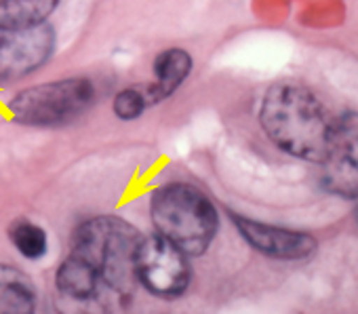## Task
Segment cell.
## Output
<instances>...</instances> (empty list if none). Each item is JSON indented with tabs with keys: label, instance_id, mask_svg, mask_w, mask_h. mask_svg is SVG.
Listing matches in <instances>:
<instances>
[{
	"label": "cell",
	"instance_id": "1",
	"mask_svg": "<svg viewBox=\"0 0 358 314\" xmlns=\"http://www.w3.org/2000/svg\"><path fill=\"white\" fill-rule=\"evenodd\" d=\"M264 133L287 154L301 161L322 163L329 152L335 118L303 85H274L259 110Z\"/></svg>",
	"mask_w": 358,
	"mask_h": 314
},
{
	"label": "cell",
	"instance_id": "2",
	"mask_svg": "<svg viewBox=\"0 0 358 314\" xmlns=\"http://www.w3.org/2000/svg\"><path fill=\"white\" fill-rule=\"evenodd\" d=\"M141 234L120 217H93L78 226L70 253L85 259L118 297H131L137 285L135 253Z\"/></svg>",
	"mask_w": 358,
	"mask_h": 314
},
{
	"label": "cell",
	"instance_id": "3",
	"mask_svg": "<svg viewBox=\"0 0 358 314\" xmlns=\"http://www.w3.org/2000/svg\"><path fill=\"white\" fill-rule=\"evenodd\" d=\"M150 217L156 234L186 255L205 253L220 228L213 203L201 190L182 182L166 184L152 194Z\"/></svg>",
	"mask_w": 358,
	"mask_h": 314
},
{
	"label": "cell",
	"instance_id": "4",
	"mask_svg": "<svg viewBox=\"0 0 358 314\" xmlns=\"http://www.w3.org/2000/svg\"><path fill=\"white\" fill-rule=\"evenodd\" d=\"M95 99L89 78H59L22 89L9 101V114L26 127H59L80 116Z\"/></svg>",
	"mask_w": 358,
	"mask_h": 314
},
{
	"label": "cell",
	"instance_id": "5",
	"mask_svg": "<svg viewBox=\"0 0 358 314\" xmlns=\"http://www.w3.org/2000/svg\"><path fill=\"white\" fill-rule=\"evenodd\" d=\"M135 276L158 297H177L190 285L188 255L160 234L139 241L135 253Z\"/></svg>",
	"mask_w": 358,
	"mask_h": 314
},
{
	"label": "cell",
	"instance_id": "6",
	"mask_svg": "<svg viewBox=\"0 0 358 314\" xmlns=\"http://www.w3.org/2000/svg\"><path fill=\"white\" fill-rule=\"evenodd\" d=\"M55 49L51 26L0 30V85L20 80L49 62Z\"/></svg>",
	"mask_w": 358,
	"mask_h": 314
},
{
	"label": "cell",
	"instance_id": "7",
	"mask_svg": "<svg viewBox=\"0 0 358 314\" xmlns=\"http://www.w3.org/2000/svg\"><path fill=\"white\" fill-rule=\"evenodd\" d=\"M356 114L343 112L335 118L333 139L322 167V184L324 188L341 199H356Z\"/></svg>",
	"mask_w": 358,
	"mask_h": 314
},
{
	"label": "cell",
	"instance_id": "8",
	"mask_svg": "<svg viewBox=\"0 0 358 314\" xmlns=\"http://www.w3.org/2000/svg\"><path fill=\"white\" fill-rule=\"evenodd\" d=\"M232 222L236 224L241 236L255 251L272 259H306L318 247L316 238L308 232L264 224V222L249 220V217L234 215V213H232Z\"/></svg>",
	"mask_w": 358,
	"mask_h": 314
},
{
	"label": "cell",
	"instance_id": "9",
	"mask_svg": "<svg viewBox=\"0 0 358 314\" xmlns=\"http://www.w3.org/2000/svg\"><path fill=\"white\" fill-rule=\"evenodd\" d=\"M154 83L148 85L154 106L169 99L192 72V57L184 49H166L154 59Z\"/></svg>",
	"mask_w": 358,
	"mask_h": 314
},
{
	"label": "cell",
	"instance_id": "10",
	"mask_svg": "<svg viewBox=\"0 0 358 314\" xmlns=\"http://www.w3.org/2000/svg\"><path fill=\"white\" fill-rule=\"evenodd\" d=\"M36 306V289L26 272L0 264V314H26Z\"/></svg>",
	"mask_w": 358,
	"mask_h": 314
},
{
	"label": "cell",
	"instance_id": "11",
	"mask_svg": "<svg viewBox=\"0 0 358 314\" xmlns=\"http://www.w3.org/2000/svg\"><path fill=\"white\" fill-rule=\"evenodd\" d=\"M55 283H57L59 293L72 299H91L101 287L97 272L74 253H70L59 264Z\"/></svg>",
	"mask_w": 358,
	"mask_h": 314
},
{
	"label": "cell",
	"instance_id": "12",
	"mask_svg": "<svg viewBox=\"0 0 358 314\" xmlns=\"http://www.w3.org/2000/svg\"><path fill=\"white\" fill-rule=\"evenodd\" d=\"M59 0H0V30H22L47 24Z\"/></svg>",
	"mask_w": 358,
	"mask_h": 314
},
{
	"label": "cell",
	"instance_id": "13",
	"mask_svg": "<svg viewBox=\"0 0 358 314\" xmlns=\"http://www.w3.org/2000/svg\"><path fill=\"white\" fill-rule=\"evenodd\" d=\"M9 241L17 249V253H22L26 259H41L49 247L47 232L30 220L13 222L9 228Z\"/></svg>",
	"mask_w": 358,
	"mask_h": 314
},
{
	"label": "cell",
	"instance_id": "14",
	"mask_svg": "<svg viewBox=\"0 0 358 314\" xmlns=\"http://www.w3.org/2000/svg\"><path fill=\"white\" fill-rule=\"evenodd\" d=\"M152 95L148 85H137V87H127L114 97V114L122 120H133L139 118L148 108H152Z\"/></svg>",
	"mask_w": 358,
	"mask_h": 314
}]
</instances>
